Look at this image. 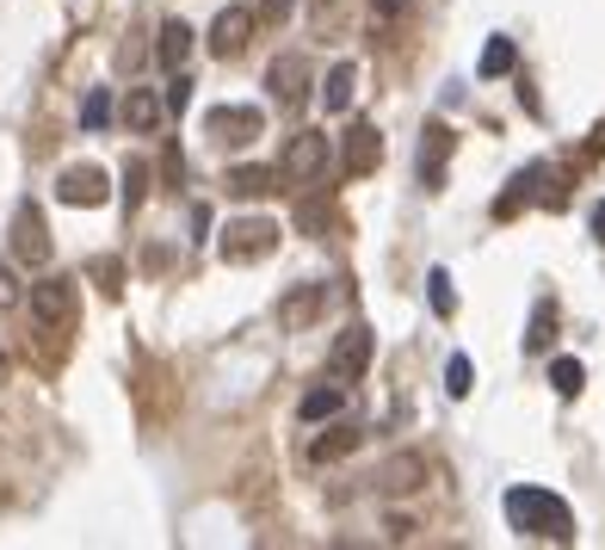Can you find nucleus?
Wrapping results in <instances>:
<instances>
[{"label": "nucleus", "instance_id": "obj_32", "mask_svg": "<svg viewBox=\"0 0 605 550\" xmlns=\"http://www.w3.org/2000/svg\"><path fill=\"white\" fill-rule=\"evenodd\" d=\"M161 173H168V186H180V180H186V168H180V149H173V143H161Z\"/></svg>", "mask_w": 605, "mask_h": 550}, {"label": "nucleus", "instance_id": "obj_9", "mask_svg": "<svg viewBox=\"0 0 605 550\" xmlns=\"http://www.w3.org/2000/svg\"><path fill=\"white\" fill-rule=\"evenodd\" d=\"M266 87H272L279 106H302V94H309V62H302V50H279V57L266 62Z\"/></svg>", "mask_w": 605, "mask_h": 550}, {"label": "nucleus", "instance_id": "obj_28", "mask_svg": "<svg viewBox=\"0 0 605 550\" xmlns=\"http://www.w3.org/2000/svg\"><path fill=\"white\" fill-rule=\"evenodd\" d=\"M383 489H420V457H396L383 470Z\"/></svg>", "mask_w": 605, "mask_h": 550}, {"label": "nucleus", "instance_id": "obj_33", "mask_svg": "<svg viewBox=\"0 0 605 550\" xmlns=\"http://www.w3.org/2000/svg\"><path fill=\"white\" fill-rule=\"evenodd\" d=\"M291 7H297V0H266V20H284Z\"/></svg>", "mask_w": 605, "mask_h": 550}, {"label": "nucleus", "instance_id": "obj_13", "mask_svg": "<svg viewBox=\"0 0 605 550\" xmlns=\"http://www.w3.org/2000/svg\"><path fill=\"white\" fill-rule=\"evenodd\" d=\"M420 136H427V143H420V186L439 192V186H445V143H452V136H445V124H439V118H433Z\"/></svg>", "mask_w": 605, "mask_h": 550}, {"label": "nucleus", "instance_id": "obj_25", "mask_svg": "<svg viewBox=\"0 0 605 550\" xmlns=\"http://www.w3.org/2000/svg\"><path fill=\"white\" fill-rule=\"evenodd\" d=\"M550 334H556V309H550V304H538V309H531V334H526V353H544V346H550Z\"/></svg>", "mask_w": 605, "mask_h": 550}, {"label": "nucleus", "instance_id": "obj_23", "mask_svg": "<svg viewBox=\"0 0 605 550\" xmlns=\"http://www.w3.org/2000/svg\"><path fill=\"white\" fill-rule=\"evenodd\" d=\"M445 390H452V402H464L476 390V365H470V353H452L445 359Z\"/></svg>", "mask_w": 605, "mask_h": 550}, {"label": "nucleus", "instance_id": "obj_21", "mask_svg": "<svg viewBox=\"0 0 605 550\" xmlns=\"http://www.w3.org/2000/svg\"><path fill=\"white\" fill-rule=\"evenodd\" d=\"M513 57H519V50H513V38H489L482 44V62H476V75L482 81H501L513 69Z\"/></svg>", "mask_w": 605, "mask_h": 550}, {"label": "nucleus", "instance_id": "obj_31", "mask_svg": "<svg viewBox=\"0 0 605 550\" xmlns=\"http://www.w3.org/2000/svg\"><path fill=\"white\" fill-rule=\"evenodd\" d=\"M186 106H192V81L173 75V81H168V112H186Z\"/></svg>", "mask_w": 605, "mask_h": 550}, {"label": "nucleus", "instance_id": "obj_15", "mask_svg": "<svg viewBox=\"0 0 605 550\" xmlns=\"http://www.w3.org/2000/svg\"><path fill=\"white\" fill-rule=\"evenodd\" d=\"M346 408V383L334 378V383H316V390H309V396L297 402V415L302 420H334Z\"/></svg>", "mask_w": 605, "mask_h": 550}, {"label": "nucleus", "instance_id": "obj_20", "mask_svg": "<svg viewBox=\"0 0 605 550\" xmlns=\"http://www.w3.org/2000/svg\"><path fill=\"white\" fill-rule=\"evenodd\" d=\"M581 383H587V365L581 359H550V390H556L563 402L581 396Z\"/></svg>", "mask_w": 605, "mask_h": 550}, {"label": "nucleus", "instance_id": "obj_7", "mask_svg": "<svg viewBox=\"0 0 605 550\" xmlns=\"http://www.w3.org/2000/svg\"><path fill=\"white\" fill-rule=\"evenodd\" d=\"M284 173H291V180H302V186H316V180L328 173V136L302 124V131L284 143Z\"/></svg>", "mask_w": 605, "mask_h": 550}, {"label": "nucleus", "instance_id": "obj_27", "mask_svg": "<svg viewBox=\"0 0 605 550\" xmlns=\"http://www.w3.org/2000/svg\"><path fill=\"white\" fill-rule=\"evenodd\" d=\"M297 229H302V235H322V229H328V205L316 198V192L297 198Z\"/></svg>", "mask_w": 605, "mask_h": 550}, {"label": "nucleus", "instance_id": "obj_30", "mask_svg": "<svg viewBox=\"0 0 605 550\" xmlns=\"http://www.w3.org/2000/svg\"><path fill=\"white\" fill-rule=\"evenodd\" d=\"M124 180H131V186H124V198H143V180H149V161H143V155H131V161H124Z\"/></svg>", "mask_w": 605, "mask_h": 550}, {"label": "nucleus", "instance_id": "obj_19", "mask_svg": "<svg viewBox=\"0 0 605 550\" xmlns=\"http://www.w3.org/2000/svg\"><path fill=\"white\" fill-rule=\"evenodd\" d=\"M427 304H433L439 322H452V316H457V285H452V272H445V266L427 272Z\"/></svg>", "mask_w": 605, "mask_h": 550}, {"label": "nucleus", "instance_id": "obj_14", "mask_svg": "<svg viewBox=\"0 0 605 550\" xmlns=\"http://www.w3.org/2000/svg\"><path fill=\"white\" fill-rule=\"evenodd\" d=\"M161 118H168V99H155V87H131V99H124V124H131L136 136L161 131Z\"/></svg>", "mask_w": 605, "mask_h": 550}, {"label": "nucleus", "instance_id": "obj_10", "mask_svg": "<svg viewBox=\"0 0 605 550\" xmlns=\"http://www.w3.org/2000/svg\"><path fill=\"white\" fill-rule=\"evenodd\" d=\"M57 198L75 210H94L112 198V180H106V168H69V173H57Z\"/></svg>", "mask_w": 605, "mask_h": 550}, {"label": "nucleus", "instance_id": "obj_16", "mask_svg": "<svg viewBox=\"0 0 605 550\" xmlns=\"http://www.w3.org/2000/svg\"><path fill=\"white\" fill-rule=\"evenodd\" d=\"M353 94H359V69H353V62H334L328 81H322V106H328V112H346Z\"/></svg>", "mask_w": 605, "mask_h": 550}, {"label": "nucleus", "instance_id": "obj_12", "mask_svg": "<svg viewBox=\"0 0 605 550\" xmlns=\"http://www.w3.org/2000/svg\"><path fill=\"white\" fill-rule=\"evenodd\" d=\"M247 32H254V13H247V7H223V13L210 20V57H242Z\"/></svg>", "mask_w": 605, "mask_h": 550}, {"label": "nucleus", "instance_id": "obj_1", "mask_svg": "<svg viewBox=\"0 0 605 550\" xmlns=\"http://www.w3.org/2000/svg\"><path fill=\"white\" fill-rule=\"evenodd\" d=\"M507 526L519 531V538H550V545H568V538H575V513H568L563 494L519 482V489H507Z\"/></svg>", "mask_w": 605, "mask_h": 550}, {"label": "nucleus", "instance_id": "obj_5", "mask_svg": "<svg viewBox=\"0 0 605 550\" xmlns=\"http://www.w3.org/2000/svg\"><path fill=\"white\" fill-rule=\"evenodd\" d=\"M205 131L217 136L223 149H242V143H254V136L266 131V112H260V106H210Z\"/></svg>", "mask_w": 605, "mask_h": 550}, {"label": "nucleus", "instance_id": "obj_17", "mask_svg": "<svg viewBox=\"0 0 605 550\" xmlns=\"http://www.w3.org/2000/svg\"><path fill=\"white\" fill-rule=\"evenodd\" d=\"M186 57H192V25H186V20H168V25H161V69H168V75H180V69H186Z\"/></svg>", "mask_w": 605, "mask_h": 550}, {"label": "nucleus", "instance_id": "obj_26", "mask_svg": "<svg viewBox=\"0 0 605 550\" xmlns=\"http://www.w3.org/2000/svg\"><path fill=\"white\" fill-rule=\"evenodd\" d=\"M81 124H87V131H106V124H112V94H106V87H94V94H87V106H81Z\"/></svg>", "mask_w": 605, "mask_h": 550}, {"label": "nucleus", "instance_id": "obj_34", "mask_svg": "<svg viewBox=\"0 0 605 550\" xmlns=\"http://www.w3.org/2000/svg\"><path fill=\"white\" fill-rule=\"evenodd\" d=\"M593 242L605 247V205H593Z\"/></svg>", "mask_w": 605, "mask_h": 550}, {"label": "nucleus", "instance_id": "obj_18", "mask_svg": "<svg viewBox=\"0 0 605 550\" xmlns=\"http://www.w3.org/2000/svg\"><path fill=\"white\" fill-rule=\"evenodd\" d=\"M223 186L235 192V198H266V192H279V173L254 161V168H229V180H223Z\"/></svg>", "mask_w": 605, "mask_h": 550}, {"label": "nucleus", "instance_id": "obj_11", "mask_svg": "<svg viewBox=\"0 0 605 550\" xmlns=\"http://www.w3.org/2000/svg\"><path fill=\"white\" fill-rule=\"evenodd\" d=\"M302 20H309V38L316 44H341L353 32V0H309Z\"/></svg>", "mask_w": 605, "mask_h": 550}, {"label": "nucleus", "instance_id": "obj_4", "mask_svg": "<svg viewBox=\"0 0 605 550\" xmlns=\"http://www.w3.org/2000/svg\"><path fill=\"white\" fill-rule=\"evenodd\" d=\"M371 353H378V334H371L365 322H353V328H341V334H334V346H328V371H334L341 383H346V378H365Z\"/></svg>", "mask_w": 605, "mask_h": 550}, {"label": "nucleus", "instance_id": "obj_3", "mask_svg": "<svg viewBox=\"0 0 605 550\" xmlns=\"http://www.w3.org/2000/svg\"><path fill=\"white\" fill-rule=\"evenodd\" d=\"M25 297H32V309H38L44 328H75V316H81L75 279H62V272H44L38 285L25 291Z\"/></svg>", "mask_w": 605, "mask_h": 550}, {"label": "nucleus", "instance_id": "obj_35", "mask_svg": "<svg viewBox=\"0 0 605 550\" xmlns=\"http://www.w3.org/2000/svg\"><path fill=\"white\" fill-rule=\"evenodd\" d=\"M378 7H383V13H396V7H408V0H378Z\"/></svg>", "mask_w": 605, "mask_h": 550}, {"label": "nucleus", "instance_id": "obj_2", "mask_svg": "<svg viewBox=\"0 0 605 550\" xmlns=\"http://www.w3.org/2000/svg\"><path fill=\"white\" fill-rule=\"evenodd\" d=\"M223 260L229 266H254V260H272L279 254V223L272 217H235V223L223 229Z\"/></svg>", "mask_w": 605, "mask_h": 550}, {"label": "nucleus", "instance_id": "obj_6", "mask_svg": "<svg viewBox=\"0 0 605 550\" xmlns=\"http://www.w3.org/2000/svg\"><path fill=\"white\" fill-rule=\"evenodd\" d=\"M13 260L20 266H50V229H44V210L25 198L13 210Z\"/></svg>", "mask_w": 605, "mask_h": 550}, {"label": "nucleus", "instance_id": "obj_29", "mask_svg": "<svg viewBox=\"0 0 605 550\" xmlns=\"http://www.w3.org/2000/svg\"><path fill=\"white\" fill-rule=\"evenodd\" d=\"M20 304H25V285H20V272L7 266V254H0V316H7V309H20Z\"/></svg>", "mask_w": 605, "mask_h": 550}, {"label": "nucleus", "instance_id": "obj_24", "mask_svg": "<svg viewBox=\"0 0 605 550\" xmlns=\"http://www.w3.org/2000/svg\"><path fill=\"white\" fill-rule=\"evenodd\" d=\"M353 445H359V433H353V427H334L328 439H316V445H309V457H316V464H334V457H346Z\"/></svg>", "mask_w": 605, "mask_h": 550}, {"label": "nucleus", "instance_id": "obj_8", "mask_svg": "<svg viewBox=\"0 0 605 550\" xmlns=\"http://www.w3.org/2000/svg\"><path fill=\"white\" fill-rule=\"evenodd\" d=\"M341 168H346V180H371V173L383 168V131L378 124H353V131H346Z\"/></svg>", "mask_w": 605, "mask_h": 550}, {"label": "nucleus", "instance_id": "obj_22", "mask_svg": "<svg viewBox=\"0 0 605 550\" xmlns=\"http://www.w3.org/2000/svg\"><path fill=\"white\" fill-rule=\"evenodd\" d=\"M316 309H322V285H302V291H291V297H284V328H297V322H309V316H316Z\"/></svg>", "mask_w": 605, "mask_h": 550}]
</instances>
